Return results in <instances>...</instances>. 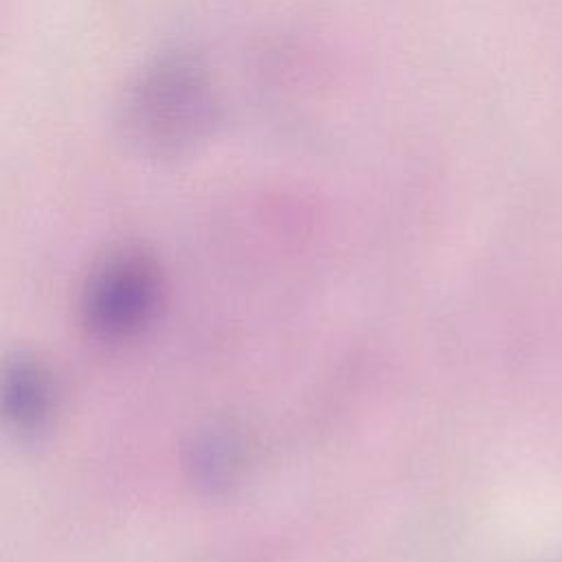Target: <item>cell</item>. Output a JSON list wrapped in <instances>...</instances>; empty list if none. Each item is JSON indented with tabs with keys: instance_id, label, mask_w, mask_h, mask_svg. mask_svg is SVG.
<instances>
[{
	"instance_id": "3957f363",
	"label": "cell",
	"mask_w": 562,
	"mask_h": 562,
	"mask_svg": "<svg viewBox=\"0 0 562 562\" xmlns=\"http://www.w3.org/2000/svg\"><path fill=\"white\" fill-rule=\"evenodd\" d=\"M7 415L20 430L37 428L50 408V386L37 367L18 362L7 375Z\"/></svg>"
},
{
	"instance_id": "6da1fadb",
	"label": "cell",
	"mask_w": 562,
	"mask_h": 562,
	"mask_svg": "<svg viewBox=\"0 0 562 562\" xmlns=\"http://www.w3.org/2000/svg\"><path fill=\"white\" fill-rule=\"evenodd\" d=\"M121 121L125 136L149 156L189 154L217 123L213 86L184 55L156 59L127 90Z\"/></svg>"
},
{
	"instance_id": "7a4b0ae2",
	"label": "cell",
	"mask_w": 562,
	"mask_h": 562,
	"mask_svg": "<svg viewBox=\"0 0 562 562\" xmlns=\"http://www.w3.org/2000/svg\"><path fill=\"white\" fill-rule=\"evenodd\" d=\"M154 266L136 255L121 252L108 259L86 292V321L103 338H123L149 318L156 296Z\"/></svg>"
}]
</instances>
